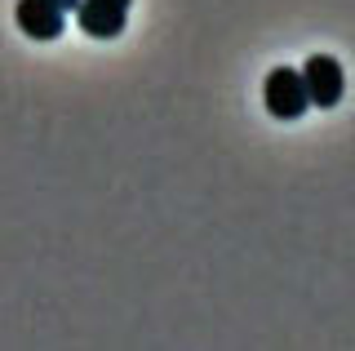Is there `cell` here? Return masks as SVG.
I'll use <instances>...</instances> for the list:
<instances>
[{"mask_svg":"<svg viewBox=\"0 0 355 351\" xmlns=\"http://www.w3.org/2000/svg\"><path fill=\"white\" fill-rule=\"evenodd\" d=\"M103 5H120V9H129V5H133V0H103Z\"/></svg>","mask_w":355,"mask_h":351,"instance_id":"6","label":"cell"},{"mask_svg":"<svg viewBox=\"0 0 355 351\" xmlns=\"http://www.w3.org/2000/svg\"><path fill=\"white\" fill-rule=\"evenodd\" d=\"M302 85H306V103L311 107H338L342 89H347V76H342V62L333 53H311L302 67Z\"/></svg>","mask_w":355,"mask_h":351,"instance_id":"2","label":"cell"},{"mask_svg":"<svg viewBox=\"0 0 355 351\" xmlns=\"http://www.w3.org/2000/svg\"><path fill=\"white\" fill-rule=\"evenodd\" d=\"M49 5H53V9H62V14H71V9L80 5V0H49Z\"/></svg>","mask_w":355,"mask_h":351,"instance_id":"5","label":"cell"},{"mask_svg":"<svg viewBox=\"0 0 355 351\" xmlns=\"http://www.w3.org/2000/svg\"><path fill=\"white\" fill-rule=\"evenodd\" d=\"M262 103H266V112H271L275 120H297V116H306V85H302V71H293V67H275L271 76H266V85H262Z\"/></svg>","mask_w":355,"mask_h":351,"instance_id":"1","label":"cell"},{"mask_svg":"<svg viewBox=\"0 0 355 351\" xmlns=\"http://www.w3.org/2000/svg\"><path fill=\"white\" fill-rule=\"evenodd\" d=\"M14 23H18L22 36H31V40H58L62 27H67V14L53 9L49 0H18L14 5Z\"/></svg>","mask_w":355,"mask_h":351,"instance_id":"3","label":"cell"},{"mask_svg":"<svg viewBox=\"0 0 355 351\" xmlns=\"http://www.w3.org/2000/svg\"><path fill=\"white\" fill-rule=\"evenodd\" d=\"M125 14L129 9L103 5V0H80V5H76V23H80V31L94 36V40H116L120 31H125Z\"/></svg>","mask_w":355,"mask_h":351,"instance_id":"4","label":"cell"}]
</instances>
